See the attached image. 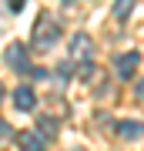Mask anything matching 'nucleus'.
<instances>
[{
  "label": "nucleus",
  "instance_id": "nucleus-13",
  "mask_svg": "<svg viewBox=\"0 0 144 151\" xmlns=\"http://www.w3.org/2000/svg\"><path fill=\"white\" fill-rule=\"evenodd\" d=\"M74 151H80V148H74Z\"/></svg>",
  "mask_w": 144,
  "mask_h": 151
},
{
  "label": "nucleus",
  "instance_id": "nucleus-11",
  "mask_svg": "<svg viewBox=\"0 0 144 151\" xmlns=\"http://www.w3.org/2000/svg\"><path fill=\"white\" fill-rule=\"evenodd\" d=\"M134 94H138V101H144V81H141L138 87H134Z\"/></svg>",
  "mask_w": 144,
  "mask_h": 151
},
{
  "label": "nucleus",
  "instance_id": "nucleus-3",
  "mask_svg": "<svg viewBox=\"0 0 144 151\" xmlns=\"http://www.w3.org/2000/svg\"><path fill=\"white\" fill-rule=\"evenodd\" d=\"M94 54V40L87 34H74L70 37V60H87Z\"/></svg>",
  "mask_w": 144,
  "mask_h": 151
},
{
  "label": "nucleus",
  "instance_id": "nucleus-5",
  "mask_svg": "<svg viewBox=\"0 0 144 151\" xmlns=\"http://www.w3.org/2000/svg\"><path fill=\"white\" fill-rule=\"evenodd\" d=\"M7 64L14 70H27V47L24 44H10L7 47Z\"/></svg>",
  "mask_w": 144,
  "mask_h": 151
},
{
  "label": "nucleus",
  "instance_id": "nucleus-7",
  "mask_svg": "<svg viewBox=\"0 0 144 151\" xmlns=\"http://www.w3.org/2000/svg\"><path fill=\"white\" fill-rule=\"evenodd\" d=\"M117 134L128 138V141H134V138L144 134V124H138V121H121V124H117Z\"/></svg>",
  "mask_w": 144,
  "mask_h": 151
},
{
  "label": "nucleus",
  "instance_id": "nucleus-2",
  "mask_svg": "<svg viewBox=\"0 0 144 151\" xmlns=\"http://www.w3.org/2000/svg\"><path fill=\"white\" fill-rule=\"evenodd\" d=\"M141 64V54H134V50H128V54H121V57H114V74L117 77H134V70H138Z\"/></svg>",
  "mask_w": 144,
  "mask_h": 151
},
{
  "label": "nucleus",
  "instance_id": "nucleus-8",
  "mask_svg": "<svg viewBox=\"0 0 144 151\" xmlns=\"http://www.w3.org/2000/svg\"><path fill=\"white\" fill-rule=\"evenodd\" d=\"M40 131H44V134H54V131H57V121L44 118V121H40ZM40 131H37V134H40Z\"/></svg>",
  "mask_w": 144,
  "mask_h": 151
},
{
  "label": "nucleus",
  "instance_id": "nucleus-12",
  "mask_svg": "<svg viewBox=\"0 0 144 151\" xmlns=\"http://www.w3.org/2000/svg\"><path fill=\"white\" fill-rule=\"evenodd\" d=\"M0 97H4V84H0Z\"/></svg>",
  "mask_w": 144,
  "mask_h": 151
},
{
  "label": "nucleus",
  "instance_id": "nucleus-6",
  "mask_svg": "<svg viewBox=\"0 0 144 151\" xmlns=\"http://www.w3.org/2000/svg\"><path fill=\"white\" fill-rule=\"evenodd\" d=\"M14 104H17V111H34V104H37L34 87H17L14 91Z\"/></svg>",
  "mask_w": 144,
  "mask_h": 151
},
{
  "label": "nucleus",
  "instance_id": "nucleus-9",
  "mask_svg": "<svg viewBox=\"0 0 144 151\" xmlns=\"http://www.w3.org/2000/svg\"><path fill=\"white\" fill-rule=\"evenodd\" d=\"M131 10H134V7H131V0H121V4L114 7V14H117V17H128Z\"/></svg>",
  "mask_w": 144,
  "mask_h": 151
},
{
  "label": "nucleus",
  "instance_id": "nucleus-10",
  "mask_svg": "<svg viewBox=\"0 0 144 151\" xmlns=\"http://www.w3.org/2000/svg\"><path fill=\"white\" fill-rule=\"evenodd\" d=\"M7 138H14V128L7 121H0V141H7Z\"/></svg>",
  "mask_w": 144,
  "mask_h": 151
},
{
  "label": "nucleus",
  "instance_id": "nucleus-1",
  "mask_svg": "<svg viewBox=\"0 0 144 151\" xmlns=\"http://www.w3.org/2000/svg\"><path fill=\"white\" fill-rule=\"evenodd\" d=\"M57 34H60L57 20H54L50 14H44V17H40V24H37V37H34V44H37V47H50V44L57 40Z\"/></svg>",
  "mask_w": 144,
  "mask_h": 151
},
{
  "label": "nucleus",
  "instance_id": "nucleus-4",
  "mask_svg": "<svg viewBox=\"0 0 144 151\" xmlns=\"http://www.w3.org/2000/svg\"><path fill=\"white\" fill-rule=\"evenodd\" d=\"M17 145H20V151H44L47 148V138L37 134V131H24V134L17 138Z\"/></svg>",
  "mask_w": 144,
  "mask_h": 151
}]
</instances>
